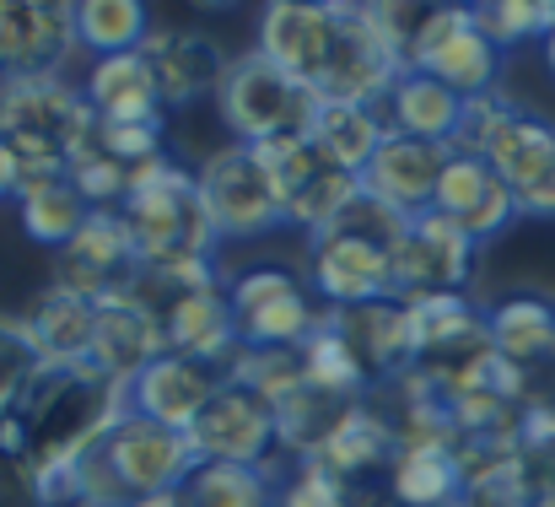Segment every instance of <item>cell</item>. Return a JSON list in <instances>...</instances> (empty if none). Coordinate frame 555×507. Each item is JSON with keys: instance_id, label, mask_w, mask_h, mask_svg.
Listing matches in <instances>:
<instances>
[{"instance_id": "6da1fadb", "label": "cell", "mask_w": 555, "mask_h": 507, "mask_svg": "<svg viewBox=\"0 0 555 507\" xmlns=\"http://www.w3.org/2000/svg\"><path fill=\"white\" fill-rule=\"evenodd\" d=\"M135 259L141 270H189V265H210L216 249V227L199 205V183L194 173L179 168L168 152L152 157L146 168L130 173V194L119 205Z\"/></svg>"}, {"instance_id": "7a4b0ae2", "label": "cell", "mask_w": 555, "mask_h": 507, "mask_svg": "<svg viewBox=\"0 0 555 507\" xmlns=\"http://www.w3.org/2000/svg\"><path fill=\"white\" fill-rule=\"evenodd\" d=\"M453 152L486 157L518 200V216H555V125L486 92L464 103Z\"/></svg>"}, {"instance_id": "3957f363", "label": "cell", "mask_w": 555, "mask_h": 507, "mask_svg": "<svg viewBox=\"0 0 555 507\" xmlns=\"http://www.w3.org/2000/svg\"><path fill=\"white\" fill-rule=\"evenodd\" d=\"M92 109L87 92L65 76L49 81H0V141L16 152L27 178L70 173V163L92 147Z\"/></svg>"}, {"instance_id": "277c9868", "label": "cell", "mask_w": 555, "mask_h": 507, "mask_svg": "<svg viewBox=\"0 0 555 507\" xmlns=\"http://www.w3.org/2000/svg\"><path fill=\"white\" fill-rule=\"evenodd\" d=\"M319 92L281 65H270L259 49L237 54L216 87V114L232 130L237 147H275V141H302L319 119Z\"/></svg>"}, {"instance_id": "5b68a950", "label": "cell", "mask_w": 555, "mask_h": 507, "mask_svg": "<svg viewBox=\"0 0 555 507\" xmlns=\"http://www.w3.org/2000/svg\"><path fill=\"white\" fill-rule=\"evenodd\" d=\"M194 183H199V205H205L216 238H264L270 227L286 221L275 173H270L259 147L232 141V147L210 152L194 168Z\"/></svg>"}, {"instance_id": "8992f818", "label": "cell", "mask_w": 555, "mask_h": 507, "mask_svg": "<svg viewBox=\"0 0 555 507\" xmlns=\"http://www.w3.org/2000/svg\"><path fill=\"white\" fill-rule=\"evenodd\" d=\"M404 65L437 76L459 98H486V92H496L502 49L475 27V5H426L410 33Z\"/></svg>"}, {"instance_id": "52a82bcc", "label": "cell", "mask_w": 555, "mask_h": 507, "mask_svg": "<svg viewBox=\"0 0 555 507\" xmlns=\"http://www.w3.org/2000/svg\"><path fill=\"white\" fill-rule=\"evenodd\" d=\"M227 308H232V330L237 345H281V351H302L308 335L324 325V308L313 303V292L281 270V265H259L243 270L227 287Z\"/></svg>"}, {"instance_id": "ba28073f", "label": "cell", "mask_w": 555, "mask_h": 507, "mask_svg": "<svg viewBox=\"0 0 555 507\" xmlns=\"http://www.w3.org/2000/svg\"><path fill=\"white\" fill-rule=\"evenodd\" d=\"M404 54L388 43V33L372 22L367 5H335V49L319 76L324 103H357V109H383L393 81L404 76Z\"/></svg>"}, {"instance_id": "9c48e42d", "label": "cell", "mask_w": 555, "mask_h": 507, "mask_svg": "<svg viewBox=\"0 0 555 507\" xmlns=\"http://www.w3.org/2000/svg\"><path fill=\"white\" fill-rule=\"evenodd\" d=\"M475 238L464 227H453L442 211H421L410 216L404 238L388 254V297L415 303V297H437V292H464L469 270H475Z\"/></svg>"}, {"instance_id": "30bf717a", "label": "cell", "mask_w": 555, "mask_h": 507, "mask_svg": "<svg viewBox=\"0 0 555 507\" xmlns=\"http://www.w3.org/2000/svg\"><path fill=\"white\" fill-rule=\"evenodd\" d=\"M189 448H194L199 465H243V470H264L270 476V459L281 448L275 405H264L259 394H248L237 383H221L216 400L189 427Z\"/></svg>"}, {"instance_id": "8fae6325", "label": "cell", "mask_w": 555, "mask_h": 507, "mask_svg": "<svg viewBox=\"0 0 555 507\" xmlns=\"http://www.w3.org/2000/svg\"><path fill=\"white\" fill-rule=\"evenodd\" d=\"M259 152H264V163L275 173L286 221L308 227L313 238H319L324 227H335V216L362 194V178L335 168L308 136H302V141H275V147H259Z\"/></svg>"}, {"instance_id": "7c38bea8", "label": "cell", "mask_w": 555, "mask_h": 507, "mask_svg": "<svg viewBox=\"0 0 555 507\" xmlns=\"http://www.w3.org/2000/svg\"><path fill=\"white\" fill-rule=\"evenodd\" d=\"M76 49V5L0 0V81H49Z\"/></svg>"}, {"instance_id": "4fadbf2b", "label": "cell", "mask_w": 555, "mask_h": 507, "mask_svg": "<svg viewBox=\"0 0 555 507\" xmlns=\"http://www.w3.org/2000/svg\"><path fill=\"white\" fill-rule=\"evenodd\" d=\"M135 270H141V259H135V243H130V227L119 211H92L87 227L54 254V287L76 292L87 303L125 292L135 281Z\"/></svg>"}, {"instance_id": "5bb4252c", "label": "cell", "mask_w": 555, "mask_h": 507, "mask_svg": "<svg viewBox=\"0 0 555 507\" xmlns=\"http://www.w3.org/2000/svg\"><path fill=\"white\" fill-rule=\"evenodd\" d=\"M221 383H227V367H210V362L184 356V351H163V356L130 383V410L189 438V427L199 421V410L216 400Z\"/></svg>"}, {"instance_id": "9a60e30c", "label": "cell", "mask_w": 555, "mask_h": 507, "mask_svg": "<svg viewBox=\"0 0 555 507\" xmlns=\"http://www.w3.org/2000/svg\"><path fill=\"white\" fill-rule=\"evenodd\" d=\"M141 60L157 81L163 109H189L199 98H216V87L232 65L221 54V43L194 33V27H152V38L141 43Z\"/></svg>"}, {"instance_id": "2e32d148", "label": "cell", "mask_w": 555, "mask_h": 507, "mask_svg": "<svg viewBox=\"0 0 555 507\" xmlns=\"http://www.w3.org/2000/svg\"><path fill=\"white\" fill-rule=\"evenodd\" d=\"M335 49V5L319 0H275L259 16V54L281 65L286 76L308 81L319 92V76Z\"/></svg>"}, {"instance_id": "e0dca14e", "label": "cell", "mask_w": 555, "mask_h": 507, "mask_svg": "<svg viewBox=\"0 0 555 507\" xmlns=\"http://www.w3.org/2000/svg\"><path fill=\"white\" fill-rule=\"evenodd\" d=\"M453 147H437V141H415V136H383V147L372 152L367 173H362V189L377 194L383 205H393L399 216H421L431 211L437 200V183L448 173Z\"/></svg>"}, {"instance_id": "ac0fdd59", "label": "cell", "mask_w": 555, "mask_h": 507, "mask_svg": "<svg viewBox=\"0 0 555 507\" xmlns=\"http://www.w3.org/2000/svg\"><path fill=\"white\" fill-rule=\"evenodd\" d=\"M308 270H313V292L335 314H351V308L388 297V254L346 238V232H319L308 243Z\"/></svg>"}, {"instance_id": "d6986e66", "label": "cell", "mask_w": 555, "mask_h": 507, "mask_svg": "<svg viewBox=\"0 0 555 507\" xmlns=\"http://www.w3.org/2000/svg\"><path fill=\"white\" fill-rule=\"evenodd\" d=\"M431 211H442L453 227H464L475 243H486V238H496V232L518 216V200H513V189L502 183V173L491 168L486 157L453 152L442 183H437Z\"/></svg>"}, {"instance_id": "ffe728a7", "label": "cell", "mask_w": 555, "mask_h": 507, "mask_svg": "<svg viewBox=\"0 0 555 507\" xmlns=\"http://www.w3.org/2000/svg\"><path fill=\"white\" fill-rule=\"evenodd\" d=\"M163 351H168V340H163L157 314L130 287L98 303V345H92V367L98 372H108L119 383H135Z\"/></svg>"}, {"instance_id": "44dd1931", "label": "cell", "mask_w": 555, "mask_h": 507, "mask_svg": "<svg viewBox=\"0 0 555 507\" xmlns=\"http://www.w3.org/2000/svg\"><path fill=\"white\" fill-rule=\"evenodd\" d=\"M464 103H469V98H459V92L442 87L437 76L404 71V76L393 81V92L383 98L377 119H383V130H393V136H415V141L453 147V141H459V125H464Z\"/></svg>"}, {"instance_id": "7402d4cb", "label": "cell", "mask_w": 555, "mask_h": 507, "mask_svg": "<svg viewBox=\"0 0 555 507\" xmlns=\"http://www.w3.org/2000/svg\"><path fill=\"white\" fill-rule=\"evenodd\" d=\"M27 340L38 351L43 367H92V345H98V303L49 287L27 314Z\"/></svg>"}, {"instance_id": "603a6c76", "label": "cell", "mask_w": 555, "mask_h": 507, "mask_svg": "<svg viewBox=\"0 0 555 507\" xmlns=\"http://www.w3.org/2000/svg\"><path fill=\"white\" fill-rule=\"evenodd\" d=\"M87 109L98 125H163V98H157V81L135 54H103L92 60V76H87Z\"/></svg>"}, {"instance_id": "cb8c5ba5", "label": "cell", "mask_w": 555, "mask_h": 507, "mask_svg": "<svg viewBox=\"0 0 555 507\" xmlns=\"http://www.w3.org/2000/svg\"><path fill=\"white\" fill-rule=\"evenodd\" d=\"M16 216H22V227H27L33 243H43V249L60 254V249L87 227L92 205L81 200V189H76L65 173H49V178H27V183H22Z\"/></svg>"}, {"instance_id": "d4e9b609", "label": "cell", "mask_w": 555, "mask_h": 507, "mask_svg": "<svg viewBox=\"0 0 555 507\" xmlns=\"http://www.w3.org/2000/svg\"><path fill=\"white\" fill-rule=\"evenodd\" d=\"M357 405L362 400H351V394H330V389H313V383H302L297 394H286L281 405H275V432H281V448L286 454H297V459H313L351 416H357Z\"/></svg>"}, {"instance_id": "484cf974", "label": "cell", "mask_w": 555, "mask_h": 507, "mask_svg": "<svg viewBox=\"0 0 555 507\" xmlns=\"http://www.w3.org/2000/svg\"><path fill=\"white\" fill-rule=\"evenodd\" d=\"M486 335L513 372H529L534 362L555 356V308L540 297H507L486 314Z\"/></svg>"}, {"instance_id": "4316f807", "label": "cell", "mask_w": 555, "mask_h": 507, "mask_svg": "<svg viewBox=\"0 0 555 507\" xmlns=\"http://www.w3.org/2000/svg\"><path fill=\"white\" fill-rule=\"evenodd\" d=\"M393 454H399L393 421L362 400V405H357V416H351V421H346V427H340L319 454H313V465L335 470L340 481H362L367 470H388V465H393Z\"/></svg>"}, {"instance_id": "83f0119b", "label": "cell", "mask_w": 555, "mask_h": 507, "mask_svg": "<svg viewBox=\"0 0 555 507\" xmlns=\"http://www.w3.org/2000/svg\"><path fill=\"white\" fill-rule=\"evenodd\" d=\"M383 119H377V109H357V103H319V119H313V130H308V141L335 163V168L346 173H367L372 152L383 147Z\"/></svg>"}, {"instance_id": "f1b7e54d", "label": "cell", "mask_w": 555, "mask_h": 507, "mask_svg": "<svg viewBox=\"0 0 555 507\" xmlns=\"http://www.w3.org/2000/svg\"><path fill=\"white\" fill-rule=\"evenodd\" d=\"M388 481L399 507H448L464 497V470L453 448H399Z\"/></svg>"}, {"instance_id": "f546056e", "label": "cell", "mask_w": 555, "mask_h": 507, "mask_svg": "<svg viewBox=\"0 0 555 507\" xmlns=\"http://www.w3.org/2000/svg\"><path fill=\"white\" fill-rule=\"evenodd\" d=\"M152 38V11L141 0H81L76 5V43L103 54H135Z\"/></svg>"}, {"instance_id": "4dcf8cb0", "label": "cell", "mask_w": 555, "mask_h": 507, "mask_svg": "<svg viewBox=\"0 0 555 507\" xmlns=\"http://www.w3.org/2000/svg\"><path fill=\"white\" fill-rule=\"evenodd\" d=\"M302 372H308V383L313 389H330V394H351V400H362L372 383L367 362L357 356V345L351 335L340 330V319L335 314H324V325L308 335L302 345Z\"/></svg>"}, {"instance_id": "1f68e13d", "label": "cell", "mask_w": 555, "mask_h": 507, "mask_svg": "<svg viewBox=\"0 0 555 507\" xmlns=\"http://www.w3.org/2000/svg\"><path fill=\"white\" fill-rule=\"evenodd\" d=\"M227 383L259 394L264 405H281L286 394H297L308 383L302 372V351H281V345H237L227 362Z\"/></svg>"}, {"instance_id": "d6a6232c", "label": "cell", "mask_w": 555, "mask_h": 507, "mask_svg": "<svg viewBox=\"0 0 555 507\" xmlns=\"http://www.w3.org/2000/svg\"><path fill=\"white\" fill-rule=\"evenodd\" d=\"M184 507H275V481L264 470H243V465H194L184 486Z\"/></svg>"}, {"instance_id": "836d02e7", "label": "cell", "mask_w": 555, "mask_h": 507, "mask_svg": "<svg viewBox=\"0 0 555 507\" xmlns=\"http://www.w3.org/2000/svg\"><path fill=\"white\" fill-rule=\"evenodd\" d=\"M475 27L496 49H513V43H529V38H551L555 0H491V5H475Z\"/></svg>"}, {"instance_id": "e575fe53", "label": "cell", "mask_w": 555, "mask_h": 507, "mask_svg": "<svg viewBox=\"0 0 555 507\" xmlns=\"http://www.w3.org/2000/svg\"><path fill=\"white\" fill-rule=\"evenodd\" d=\"M404 227H410V216H399L393 205H383L377 194L362 189V194L335 216V227H324V232H346V238H357V243H372V249L393 254V243L404 238Z\"/></svg>"}, {"instance_id": "d590c367", "label": "cell", "mask_w": 555, "mask_h": 507, "mask_svg": "<svg viewBox=\"0 0 555 507\" xmlns=\"http://www.w3.org/2000/svg\"><path fill=\"white\" fill-rule=\"evenodd\" d=\"M76 189H81V200L92 205V211H119L125 205V194H130V168L125 163H114L108 152H98V147H87L70 173H65Z\"/></svg>"}, {"instance_id": "8d00e7d4", "label": "cell", "mask_w": 555, "mask_h": 507, "mask_svg": "<svg viewBox=\"0 0 555 507\" xmlns=\"http://www.w3.org/2000/svg\"><path fill=\"white\" fill-rule=\"evenodd\" d=\"M275 507H357L351 503V481H340L335 470L297 459L292 476L275 486Z\"/></svg>"}, {"instance_id": "74e56055", "label": "cell", "mask_w": 555, "mask_h": 507, "mask_svg": "<svg viewBox=\"0 0 555 507\" xmlns=\"http://www.w3.org/2000/svg\"><path fill=\"white\" fill-rule=\"evenodd\" d=\"M38 351L27 340V325L22 319H0V416L22 405L27 383L38 378Z\"/></svg>"}, {"instance_id": "f35d334b", "label": "cell", "mask_w": 555, "mask_h": 507, "mask_svg": "<svg viewBox=\"0 0 555 507\" xmlns=\"http://www.w3.org/2000/svg\"><path fill=\"white\" fill-rule=\"evenodd\" d=\"M92 147L135 173V168H146L152 157H163V125H98L92 130Z\"/></svg>"}, {"instance_id": "ab89813d", "label": "cell", "mask_w": 555, "mask_h": 507, "mask_svg": "<svg viewBox=\"0 0 555 507\" xmlns=\"http://www.w3.org/2000/svg\"><path fill=\"white\" fill-rule=\"evenodd\" d=\"M22 183H27V173H22V163H16V152L0 141V200H16Z\"/></svg>"}, {"instance_id": "60d3db41", "label": "cell", "mask_w": 555, "mask_h": 507, "mask_svg": "<svg viewBox=\"0 0 555 507\" xmlns=\"http://www.w3.org/2000/svg\"><path fill=\"white\" fill-rule=\"evenodd\" d=\"M130 507H184V503H179V492H173V497H141V503H130Z\"/></svg>"}, {"instance_id": "b9f144b4", "label": "cell", "mask_w": 555, "mask_h": 507, "mask_svg": "<svg viewBox=\"0 0 555 507\" xmlns=\"http://www.w3.org/2000/svg\"><path fill=\"white\" fill-rule=\"evenodd\" d=\"M534 507H555V492H540V497H534Z\"/></svg>"}, {"instance_id": "7bdbcfd3", "label": "cell", "mask_w": 555, "mask_h": 507, "mask_svg": "<svg viewBox=\"0 0 555 507\" xmlns=\"http://www.w3.org/2000/svg\"><path fill=\"white\" fill-rule=\"evenodd\" d=\"M545 60H551V71H555V33L545 38Z\"/></svg>"}, {"instance_id": "ee69618b", "label": "cell", "mask_w": 555, "mask_h": 507, "mask_svg": "<svg viewBox=\"0 0 555 507\" xmlns=\"http://www.w3.org/2000/svg\"><path fill=\"white\" fill-rule=\"evenodd\" d=\"M448 507H464V503H448Z\"/></svg>"}]
</instances>
